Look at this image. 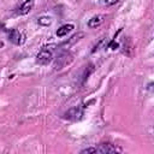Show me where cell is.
Instances as JSON below:
<instances>
[{"mask_svg": "<svg viewBox=\"0 0 154 154\" xmlns=\"http://www.w3.org/2000/svg\"><path fill=\"white\" fill-rule=\"evenodd\" d=\"M52 46H46L43 47L36 55V63L40 65H47L48 63L52 61L53 59V48H51Z\"/></svg>", "mask_w": 154, "mask_h": 154, "instance_id": "1", "label": "cell"}, {"mask_svg": "<svg viewBox=\"0 0 154 154\" xmlns=\"http://www.w3.org/2000/svg\"><path fill=\"white\" fill-rule=\"evenodd\" d=\"M83 114H84V108L83 106H76V107H72L70 108L65 114L64 117L69 120H73V122H77V120H81L83 118Z\"/></svg>", "mask_w": 154, "mask_h": 154, "instance_id": "2", "label": "cell"}, {"mask_svg": "<svg viewBox=\"0 0 154 154\" xmlns=\"http://www.w3.org/2000/svg\"><path fill=\"white\" fill-rule=\"evenodd\" d=\"M7 37H8L10 42H12L13 45H17V46H19L24 42V36L17 29H10L7 31Z\"/></svg>", "mask_w": 154, "mask_h": 154, "instance_id": "3", "label": "cell"}, {"mask_svg": "<svg viewBox=\"0 0 154 154\" xmlns=\"http://www.w3.org/2000/svg\"><path fill=\"white\" fill-rule=\"evenodd\" d=\"M71 60H72V58H71L67 53H61V54L55 59L54 69H55V70H61V69H63L66 64H69Z\"/></svg>", "mask_w": 154, "mask_h": 154, "instance_id": "4", "label": "cell"}, {"mask_svg": "<svg viewBox=\"0 0 154 154\" xmlns=\"http://www.w3.org/2000/svg\"><path fill=\"white\" fill-rule=\"evenodd\" d=\"M120 150H122L120 148L116 147L112 143H102L97 148V153H102V154H105V153H117V152H120Z\"/></svg>", "mask_w": 154, "mask_h": 154, "instance_id": "5", "label": "cell"}, {"mask_svg": "<svg viewBox=\"0 0 154 154\" xmlns=\"http://www.w3.org/2000/svg\"><path fill=\"white\" fill-rule=\"evenodd\" d=\"M34 2H35V0H26V1H24V2H23V5L18 8L17 13H18V14H20V16L29 13V12L31 11L32 6H34Z\"/></svg>", "mask_w": 154, "mask_h": 154, "instance_id": "6", "label": "cell"}, {"mask_svg": "<svg viewBox=\"0 0 154 154\" xmlns=\"http://www.w3.org/2000/svg\"><path fill=\"white\" fill-rule=\"evenodd\" d=\"M102 22H103V16L102 14H96V16H93L88 20V26L89 28H96V26L101 25Z\"/></svg>", "mask_w": 154, "mask_h": 154, "instance_id": "7", "label": "cell"}, {"mask_svg": "<svg viewBox=\"0 0 154 154\" xmlns=\"http://www.w3.org/2000/svg\"><path fill=\"white\" fill-rule=\"evenodd\" d=\"M73 28H75V26H73L72 24H65V25L60 26V28L57 30V36H58V37H64V36H66L69 32H71Z\"/></svg>", "mask_w": 154, "mask_h": 154, "instance_id": "8", "label": "cell"}, {"mask_svg": "<svg viewBox=\"0 0 154 154\" xmlns=\"http://www.w3.org/2000/svg\"><path fill=\"white\" fill-rule=\"evenodd\" d=\"M38 24L40 25H43V26H48L52 24V18L48 17V16H42L38 18Z\"/></svg>", "mask_w": 154, "mask_h": 154, "instance_id": "9", "label": "cell"}, {"mask_svg": "<svg viewBox=\"0 0 154 154\" xmlns=\"http://www.w3.org/2000/svg\"><path fill=\"white\" fill-rule=\"evenodd\" d=\"M89 153H97V148L91 147V148H85V149L81 150V154H89Z\"/></svg>", "mask_w": 154, "mask_h": 154, "instance_id": "10", "label": "cell"}, {"mask_svg": "<svg viewBox=\"0 0 154 154\" xmlns=\"http://www.w3.org/2000/svg\"><path fill=\"white\" fill-rule=\"evenodd\" d=\"M119 1H122V0H105V5L106 6H112V5L118 4Z\"/></svg>", "mask_w": 154, "mask_h": 154, "instance_id": "11", "label": "cell"}, {"mask_svg": "<svg viewBox=\"0 0 154 154\" xmlns=\"http://www.w3.org/2000/svg\"><path fill=\"white\" fill-rule=\"evenodd\" d=\"M147 89H148L149 91L154 93V82H152V83H148V85H147Z\"/></svg>", "mask_w": 154, "mask_h": 154, "instance_id": "12", "label": "cell"}]
</instances>
